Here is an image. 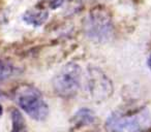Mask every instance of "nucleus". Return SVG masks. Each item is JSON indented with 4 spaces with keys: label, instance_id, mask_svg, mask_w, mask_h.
Returning a JSON list of instances; mask_svg holds the SVG:
<instances>
[{
    "label": "nucleus",
    "instance_id": "1",
    "mask_svg": "<svg viewBox=\"0 0 151 132\" xmlns=\"http://www.w3.org/2000/svg\"><path fill=\"white\" fill-rule=\"evenodd\" d=\"M151 126V116L147 108H141L136 113H122L115 111L108 118L106 128L109 132H141Z\"/></svg>",
    "mask_w": 151,
    "mask_h": 132
},
{
    "label": "nucleus",
    "instance_id": "2",
    "mask_svg": "<svg viewBox=\"0 0 151 132\" xmlns=\"http://www.w3.org/2000/svg\"><path fill=\"white\" fill-rule=\"evenodd\" d=\"M16 101L19 106L33 120L44 121L49 115V106L40 92L32 86L24 85L16 91Z\"/></svg>",
    "mask_w": 151,
    "mask_h": 132
},
{
    "label": "nucleus",
    "instance_id": "3",
    "mask_svg": "<svg viewBox=\"0 0 151 132\" xmlns=\"http://www.w3.org/2000/svg\"><path fill=\"white\" fill-rule=\"evenodd\" d=\"M81 83V68L78 64L68 63L53 80V88L61 97L69 98L78 92Z\"/></svg>",
    "mask_w": 151,
    "mask_h": 132
},
{
    "label": "nucleus",
    "instance_id": "4",
    "mask_svg": "<svg viewBox=\"0 0 151 132\" xmlns=\"http://www.w3.org/2000/svg\"><path fill=\"white\" fill-rule=\"evenodd\" d=\"M85 32L89 37L96 40H105L111 35L112 23L110 16L104 11H93L85 19Z\"/></svg>",
    "mask_w": 151,
    "mask_h": 132
},
{
    "label": "nucleus",
    "instance_id": "5",
    "mask_svg": "<svg viewBox=\"0 0 151 132\" xmlns=\"http://www.w3.org/2000/svg\"><path fill=\"white\" fill-rule=\"evenodd\" d=\"M88 90L95 101H104L113 94V85L108 76L97 68L88 70Z\"/></svg>",
    "mask_w": 151,
    "mask_h": 132
},
{
    "label": "nucleus",
    "instance_id": "6",
    "mask_svg": "<svg viewBox=\"0 0 151 132\" xmlns=\"http://www.w3.org/2000/svg\"><path fill=\"white\" fill-rule=\"evenodd\" d=\"M71 121L76 125V127L90 125V124L94 123L95 113L89 108H81L75 113Z\"/></svg>",
    "mask_w": 151,
    "mask_h": 132
},
{
    "label": "nucleus",
    "instance_id": "7",
    "mask_svg": "<svg viewBox=\"0 0 151 132\" xmlns=\"http://www.w3.org/2000/svg\"><path fill=\"white\" fill-rule=\"evenodd\" d=\"M48 19V11L45 9H30L26 11L23 20L26 23L33 26H42Z\"/></svg>",
    "mask_w": 151,
    "mask_h": 132
},
{
    "label": "nucleus",
    "instance_id": "8",
    "mask_svg": "<svg viewBox=\"0 0 151 132\" xmlns=\"http://www.w3.org/2000/svg\"><path fill=\"white\" fill-rule=\"evenodd\" d=\"M12 118H13V132H23L25 128V121L21 113L17 109H14L12 113Z\"/></svg>",
    "mask_w": 151,
    "mask_h": 132
},
{
    "label": "nucleus",
    "instance_id": "9",
    "mask_svg": "<svg viewBox=\"0 0 151 132\" xmlns=\"http://www.w3.org/2000/svg\"><path fill=\"white\" fill-rule=\"evenodd\" d=\"M14 67L13 65L5 61L0 60V82L5 81L13 74Z\"/></svg>",
    "mask_w": 151,
    "mask_h": 132
},
{
    "label": "nucleus",
    "instance_id": "10",
    "mask_svg": "<svg viewBox=\"0 0 151 132\" xmlns=\"http://www.w3.org/2000/svg\"><path fill=\"white\" fill-rule=\"evenodd\" d=\"M50 1V6L52 9H57L63 3V0H49Z\"/></svg>",
    "mask_w": 151,
    "mask_h": 132
},
{
    "label": "nucleus",
    "instance_id": "11",
    "mask_svg": "<svg viewBox=\"0 0 151 132\" xmlns=\"http://www.w3.org/2000/svg\"><path fill=\"white\" fill-rule=\"evenodd\" d=\"M148 66H149V68H150V70H151V55L149 56V59H148Z\"/></svg>",
    "mask_w": 151,
    "mask_h": 132
},
{
    "label": "nucleus",
    "instance_id": "12",
    "mask_svg": "<svg viewBox=\"0 0 151 132\" xmlns=\"http://www.w3.org/2000/svg\"><path fill=\"white\" fill-rule=\"evenodd\" d=\"M2 115V107H1V105H0V116Z\"/></svg>",
    "mask_w": 151,
    "mask_h": 132
}]
</instances>
